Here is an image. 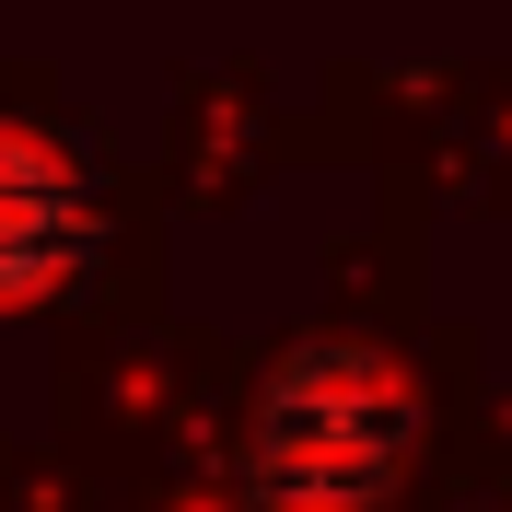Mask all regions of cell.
<instances>
[{
  "label": "cell",
  "instance_id": "obj_2",
  "mask_svg": "<svg viewBox=\"0 0 512 512\" xmlns=\"http://www.w3.org/2000/svg\"><path fill=\"white\" fill-rule=\"evenodd\" d=\"M94 222H82V187H70V163L24 128H0V315H24L47 291L82 268Z\"/></svg>",
  "mask_w": 512,
  "mask_h": 512
},
{
  "label": "cell",
  "instance_id": "obj_1",
  "mask_svg": "<svg viewBox=\"0 0 512 512\" xmlns=\"http://www.w3.org/2000/svg\"><path fill=\"white\" fill-rule=\"evenodd\" d=\"M408 466V384L373 350H303L268 373L245 431L256 512H373Z\"/></svg>",
  "mask_w": 512,
  "mask_h": 512
}]
</instances>
